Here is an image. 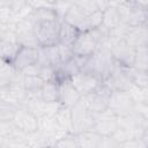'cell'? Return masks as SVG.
<instances>
[{
	"label": "cell",
	"instance_id": "obj_28",
	"mask_svg": "<svg viewBox=\"0 0 148 148\" xmlns=\"http://www.w3.org/2000/svg\"><path fill=\"white\" fill-rule=\"evenodd\" d=\"M75 3L81 8V10L87 15H91L96 12H98V6H97V1H75Z\"/></svg>",
	"mask_w": 148,
	"mask_h": 148
},
{
	"label": "cell",
	"instance_id": "obj_30",
	"mask_svg": "<svg viewBox=\"0 0 148 148\" xmlns=\"http://www.w3.org/2000/svg\"><path fill=\"white\" fill-rule=\"evenodd\" d=\"M119 143L111 136H102L97 148H118Z\"/></svg>",
	"mask_w": 148,
	"mask_h": 148
},
{
	"label": "cell",
	"instance_id": "obj_11",
	"mask_svg": "<svg viewBox=\"0 0 148 148\" xmlns=\"http://www.w3.org/2000/svg\"><path fill=\"white\" fill-rule=\"evenodd\" d=\"M38 60V47H28V46H21L15 56V59L13 61V66L16 69V72L22 73L25 68L37 64Z\"/></svg>",
	"mask_w": 148,
	"mask_h": 148
},
{
	"label": "cell",
	"instance_id": "obj_12",
	"mask_svg": "<svg viewBox=\"0 0 148 148\" xmlns=\"http://www.w3.org/2000/svg\"><path fill=\"white\" fill-rule=\"evenodd\" d=\"M81 99H82V96L72 86L71 80L59 84V99H58V102L61 106L72 109Z\"/></svg>",
	"mask_w": 148,
	"mask_h": 148
},
{
	"label": "cell",
	"instance_id": "obj_8",
	"mask_svg": "<svg viewBox=\"0 0 148 148\" xmlns=\"http://www.w3.org/2000/svg\"><path fill=\"white\" fill-rule=\"evenodd\" d=\"M98 45L99 42L94 36L92 31H86L80 34V36L73 44L72 50L74 52V56L90 57L96 52Z\"/></svg>",
	"mask_w": 148,
	"mask_h": 148
},
{
	"label": "cell",
	"instance_id": "obj_25",
	"mask_svg": "<svg viewBox=\"0 0 148 148\" xmlns=\"http://www.w3.org/2000/svg\"><path fill=\"white\" fill-rule=\"evenodd\" d=\"M51 148H79V145H77L75 134L73 135L69 133V134L62 136L61 139L57 140Z\"/></svg>",
	"mask_w": 148,
	"mask_h": 148
},
{
	"label": "cell",
	"instance_id": "obj_16",
	"mask_svg": "<svg viewBox=\"0 0 148 148\" xmlns=\"http://www.w3.org/2000/svg\"><path fill=\"white\" fill-rule=\"evenodd\" d=\"M80 30L65 22V21H61L60 22V31H59V43L60 44H64V45H67V46H73V44L75 43V40L77 39V37L80 36Z\"/></svg>",
	"mask_w": 148,
	"mask_h": 148
},
{
	"label": "cell",
	"instance_id": "obj_2",
	"mask_svg": "<svg viewBox=\"0 0 148 148\" xmlns=\"http://www.w3.org/2000/svg\"><path fill=\"white\" fill-rule=\"evenodd\" d=\"M35 34L39 46H56L59 44L60 21H49L35 23Z\"/></svg>",
	"mask_w": 148,
	"mask_h": 148
},
{
	"label": "cell",
	"instance_id": "obj_15",
	"mask_svg": "<svg viewBox=\"0 0 148 148\" xmlns=\"http://www.w3.org/2000/svg\"><path fill=\"white\" fill-rule=\"evenodd\" d=\"M125 40L135 49L148 45V27L146 24L131 27Z\"/></svg>",
	"mask_w": 148,
	"mask_h": 148
},
{
	"label": "cell",
	"instance_id": "obj_13",
	"mask_svg": "<svg viewBox=\"0 0 148 148\" xmlns=\"http://www.w3.org/2000/svg\"><path fill=\"white\" fill-rule=\"evenodd\" d=\"M37 65L42 68L44 67H59L61 65L58 46H47L38 47V60Z\"/></svg>",
	"mask_w": 148,
	"mask_h": 148
},
{
	"label": "cell",
	"instance_id": "obj_33",
	"mask_svg": "<svg viewBox=\"0 0 148 148\" xmlns=\"http://www.w3.org/2000/svg\"><path fill=\"white\" fill-rule=\"evenodd\" d=\"M147 74H148V69H147Z\"/></svg>",
	"mask_w": 148,
	"mask_h": 148
},
{
	"label": "cell",
	"instance_id": "obj_9",
	"mask_svg": "<svg viewBox=\"0 0 148 148\" xmlns=\"http://www.w3.org/2000/svg\"><path fill=\"white\" fill-rule=\"evenodd\" d=\"M112 56L113 59L116 60V62L125 68H131L134 65V60H135V52L136 49L133 47L132 45H130L125 39L118 42L114 47L112 49Z\"/></svg>",
	"mask_w": 148,
	"mask_h": 148
},
{
	"label": "cell",
	"instance_id": "obj_31",
	"mask_svg": "<svg viewBox=\"0 0 148 148\" xmlns=\"http://www.w3.org/2000/svg\"><path fill=\"white\" fill-rule=\"evenodd\" d=\"M138 145H139V140L132 139V140H128V141L119 143L118 148H138Z\"/></svg>",
	"mask_w": 148,
	"mask_h": 148
},
{
	"label": "cell",
	"instance_id": "obj_6",
	"mask_svg": "<svg viewBox=\"0 0 148 148\" xmlns=\"http://www.w3.org/2000/svg\"><path fill=\"white\" fill-rule=\"evenodd\" d=\"M103 83L111 89V91H130L134 87L126 68L119 66L118 64L111 75Z\"/></svg>",
	"mask_w": 148,
	"mask_h": 148
},
{
	"label": "cell",
	"instance_id": "obj_24",
	"mask_svg": "<svg viewBox=\"0 0 148 148\" xmlns=\"http://www.w3.org/2000/svg\"><path fill=\"white\" fill-rule=\"evenodd\" d=\"M24 76V87L28 92H39L44 86V80L39 75H23Z\"/></svg>",
	"mask_w": 148,
	"mask_h": 148
},
{
	"label": "cell",
	"instance_id": "obj_7",
	"mask_svg": "<svg viewBox=\"0 0 148 148\" xmlns=\"http://www.w3.org/2000/svg\"><path fill=\"white\" fill-rule=\"evenodd\" d=\"M71 83L82 97H86L87 95L96 90L103 83V81L94 74H90L88 72H80L71 79Z\"/></svg>",
	"mask_w": 148,
	"mask_h": 148
},
{
	"label": "cell",
	"instance_id": "obj_4",
	"mask_svg": "<svg viewBox=\"0 0 148 148\" xmlns=\"http://www.w3.org/2000/svg\"><path fill=\"white\" fill-rule=\"evenodd\" d=\"M135 109V99L131 95L130 91H112L110 102H109V110L119 117H124Z\"/></svg>",
	"mask_w": 148,
	"mask_h": 148
},
{
	"label": "cell",
	"instance_id": "obj_27",
	"mask_svg": "<svg viewBox=\"0 0 148 148\" xmlns=\"http://www.w3.org/2000/svg\"><path fill=\"white\" fill-rule=\"evenodd\" d=\"M103 23V12L98 10L89 16H87V31L97 29Z\"/></svg>",
	"mask_w": 148,
	"mask_h": 148
},
{
	"label": "cell",
	"instance_id": "obj_1",
	"mask_svg": "<svg viewBox=\"0 0 148 148\" xmlns=\"http://www.w3.org/2000/svg\"><path fill=\"white\" fill-rule=\"evenodd\" d=\"M116 66L117 62L113 59L112 52L102 47H97L96 52L89 57L87 65L82 72H88L90 74H94L104 82L111 75Z\"/></svg>",
	"mask_w": 148,
	"mask_h": 148
},
{
	"label": "cell",
	"instance_id": "obj_23",
	"mask_svg": "<svg viewBox=\"0 0 148 148\" xmlns=\"http://www.w3.org/2000/svg\"><path fill=\"white\" fill-rule=\"evenodd\" d=\"M133 67L135 69L147 72L148 69V45L136 47L135 60H134Z\"/></svg>",
	"mask_w": 148,
	"mask_h": 148
},
{
	"label": "cell",
	"instance_id": "obj_34",
	"mask_svg": "<svg viewBox=\"0 0 148 148\" xmlns=\"http://www.w3.org/2000/svg\"><path fill=\"white\" fill-rule=\"evenodd\" d=\"M147 148H148V146H147Z\"/></svg>",
	"mask_w": 148,
	"mask_h": 148
},
{
	"label": "cell",
	"instance_id": "obj_29",
	"mask_svg": "<svg viewBox=\"0 0 148 148\" xmlns=\"http://www.w3.org/2000/svg\"><path fill=\"white\" fill-rule=\"evenodd\" d=\"M57 46H58V51H59V57H60L61 65L74 58V52H73V50H72L71 46H67V45H64V44H60V43Z\"/></svg>",
	"mask_w": 148,
	"mask_h": 148
},
{
	"label": "cell",
	"instance_id": "obj_5",
	"mask_svg": "<svg viewBox=\"0 0 148 148\" xmlns=\"http://www.w3.org/2000/svg\"><path fill=\"white\" fill-rule=\"evenodd\" d=\"M95 125L92 131L98 133L101 136H111L119 127L118 117L114 116L109 109L101 113H94Z\"/></svg>",
	"mask_w": 148,
	"mask_h": 148
},
{
	"label": "cell",
	"instance_id": "obj_20",
	"mask_svg": "<svg viewBox=\"0 0 148 148\" xmlns=\"http://www.w3.org/2000/svg\"><path fill=\"white\" fill-rule=\"evenodd\" d=\"M54 117H56V119H57V121H58V124L61 128L66 130L67 132H71V130H73L72 109L60 106V109L58 110V112L56 113Z\"/></svg>",
	"mask_w": 148,
	"mask_h": 148
},
{
	"label": "cell",
	"instance_id": "obj_22",
	"mask_svg": "<svg viewBox=\"0 0 148 148\" xmlns=\"http://www.w3.org/2000/svg\"><path fill=\"white\" fill-rule=\"evenodd\" d=\"M20 44L18 43H12V42H3L1 40V57H2V61L6 62H10L13 64L15 56L20 49Z\"/></svg>",
	"mask_w": 148,
	"mask_h": 148
},
{
	"label": "cell",
	"instance_id": "obj_14",
	"mask_svg": "<svg viewBox=\"0 0 148 148\" xmlns=\"http://www.w3.org/2000/svg\"><path fill=\"white\" fill-rule=\"evenodd\" d=\"M62 21L76 27L80 30V32L87 31V15L81 10V8L75 3V1L66 13Z\"/></svg>",
	"mask_w": 148,
	"mask_h": 148
},
{
	"label": "cell",
	"instance_id": "obj_18",
	"mask_svg": "<svg viewBox=\"0 0 148 148\" xmlns=\"http://www.w3.org/2000/svg\"><path fill=\"white\" fill-rule=\"evenodd\" d=\"M79 148H97L102 136L95 131H84L75 134Z\"/></svg>",
	"mask_w": 148,
	"mask_h": 148
},
{
	"label": "cell",
	"instance_id": "obj_32",
	"mask_svg": "<svg viewBox=\"0 0 148 148\" xmlns=\"http://www.w3.org/2000/svg\"><path fill=\"white\" fill-rule=\"evenodd\" d=\"M22 148H31V147H29V146H24V147H22Z\"/></svg>",
	"mask_w": 148,
	"mask_h": 148
},
{
	"label": "cell",
	"instance_id": "obj_3",
	"mask_svg": "<svg viewBox=\"0 0 148 148\" xmlns=\"http://www.w3.org/2000/svg\"><path fill=\"white\" fill-rule=\"evenodd\" d=\"M111 89H109L104 83H102L91 94L82 97L87 109L94 113H101L109 109V102L111 97Z\"/></svg>",
	"mask_w": 148,
	"mask_h": 148
},
{
	"label": "cell",
	"instance_id": "obj_26",
	"mask_svg": "<svg viewBox=\"0 0 148 148\" xmlns=\"http://www.w3.org/2000/svg\"><path fill=\"white\" fill-rule=\"evenodd\" d=\"M60 68L65 72V74H66L69 79H72L73 76H75L76 74H79L80 72H82L80 65L77 64V61H76V59H75V56H74V58L71 59L69 61H67V62L60 65Z\"/></svg>",
	"mask_w": 148,
	"mask_h": 148
},
{
	"label": "cell",
	"instance_id": "obj_10",
	"mask_svg": "<svg viewBox=\"0 0 148 148\" xmlns=\"http://www.w3.org/2000/svg\"><path fill=\"white\" fill-rule=\"evenodd\" d=\"M13 123L25 134L38 131V118L34 116L27 108L16 109L13 117Z\"/></svg>",
	"mask_w": 148,
	"mask_h": 148
},
{
	"label": "cell",
	"instance_id": "obj_17",
	"mask_svg": "<svg viewBox=\"0 0 148 148\" xmlns=\"http://www.w3.org/2000/svg\"><path fill=\"white\" fill-rule=\"evenodd\" d=\"M118 2H111L110 7H108L104 12H103V23L102 25L108 29L109 31L114 29L116 27H118L121 23V18H120V14L119 10L117 8Z\"/></svg>",
	"mask_w": 148,
	"mask_h": 148
},
{
	"label": "cell",
	"instance_id": "obj_21",
	"mask_svg": "<svg viewBox=\"0 0 148 148\" xmlns=\"http://www.w3.org/2000/svg\"><path fill=\"white\" fill-rule=\"evenodd\" d=\"M134 87H138L140 89H145L148 87V74L147 72H143V71H139V69H135L134 67H131V68H126Z\"/></svg>",
	"mask_w": 148,
	"mask_h": 148
},
{
	"label": "cell",
	"instance_id": "obj_19",
	"mask_svg": "<svg viewBox=\"0 0 148 148\" xmlns=\"http://www.w3.org/2000/svg\"><path fill=\"white\" fill-rule=\"evenodd\" d=\"M39 95L45 103H57L59 99V84L54 81L45 82L39 91Z\"/></svg>",
	"mask_w": 148,
	"mask_h": 148
}]
</instances>
